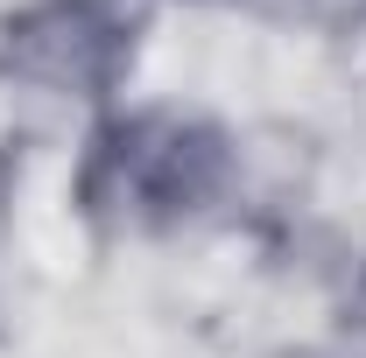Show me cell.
Masks as SVG:
<instances>
[{
  "label": "cell",
  "mask_w": 366,
  "mask_h": 358,
  "mask_svg": "<svg viewBox=\"0 0 366 358\" xmlns=\"http://www.w3.org/2000/svg\"><path fill=\"white\" fill-rule=\"evenodd\" d=\"M232 183V140L183 113H134L92 134L85 155V211L113 225H169L219 204Z\"/></svg>",
  "instance_id": "obj_1"
},
{
  "label": "cell",
  "mask_w": 366,
  "mask_h": 358,
  "mask_svg": "<svg viewBox=\"0 0 366 358\" xmlns=\"http://www.w3.org/2000/svg\"><path fill=\"white\" fill-rule=\"evenodd\" d=\"M134 7L127 0H43L21 21H7L0 63L36 91H71V98H99L127 71V36Z\"/></svg>",
  "instance_id": "obj_2"
}]
</instances>
